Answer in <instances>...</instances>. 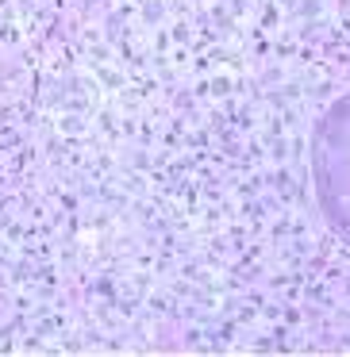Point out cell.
I'll use <instances>...</instances> for the list:
<instances>
[{"mask_svg":"<svg viewBox=\"0 0 350 357\" xmlns=\"http://www.w3.org/2000/svg\"><path fill=\"white\" fill-rule=\"evenodd\" d=\"M312 188L323 223L350 246V93L312 127Z\"/></svg>","mask_w":350,"mask_h":357,"instance_id":"cell-1","label":"cell"}]
</instances>
